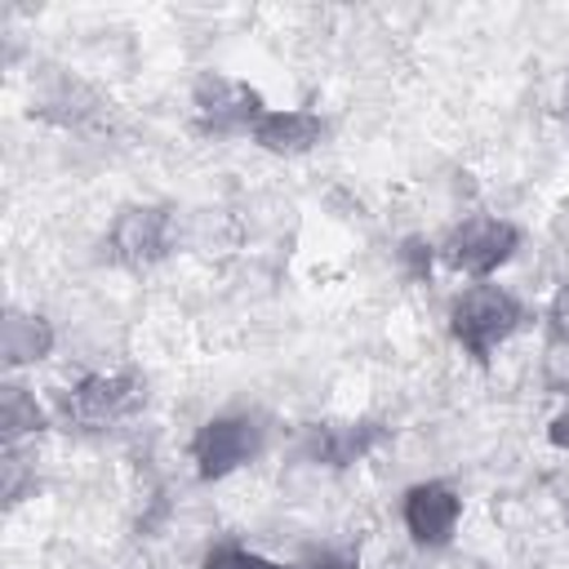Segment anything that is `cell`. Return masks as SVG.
I'll list each match as a JSON object with an SVG mask.
<instances>
[{"instance_id": "cell-13", "label": "cell", "mask_w": 569, "mask_h": 569, "mask_svg": "<svg viewBox=\"0 0 569 569\" xmlns=\"http://www.w3.org/2000/svg\"><path fill=\"white\" fill-rule=\"evenodd\" d=\"M200 569H302V565H284V560H271L262 551H249L240 542H213L200 560Z\"/></svg>"}, {"instance_id": "cell-6", "label": "cell", "mask_w": 569, "mask_h": 569, "mask_svg": "<svg viewBox=\"0 0 569 569\" xmlns=\"http://www.w3.org/2000/svg\"><path fill=\"white\" fill-rule=\"evenodd\" d=\"M173 240H178V213L169 204H124L107 231L111 258L129 271H147L160 258H169Z\"/></svg>"}, {"instance_id": "cell-10", "label": "cell", "mask_w": 569, "mask_h": 569, "mask_svg": "<svg viewBox=\"0 0 569 569\" xmlns=\"http://www.w3.org/2000/svg\"><path fill=\"white\" fill-rule=\"evenodd\" d=\"M325 133H329V124H325V116H316V111H302V107H267L249 138H253L267 156L293 160V156L316 151V147L325 142Z\"/></svg>"}, {"instance_id": "cell-14", "label": "cell", "mask_w": 569, "mask_h": 569, "mask_svg": "<svg viewBox=\"0 0 569 569\" xmlns=\"http://www.w3.org/2000/svg\"><path fill=\"white\" fill-rule=\"evenodd\" d=\"M436 244L427 240V236H405L400 240V249H396V262H400V271L413 280V284H427L431 280V267H436Z\"/></svg>"}, {"instance_id": "cell-8", "label": "cell", "mask_w": 569, "mask_h": 569, "mask_svg": "<svg viewBox=\"0 0 569 569\" xmlns=\"http://www.w3.org/2000/svg\"><path fill=\"white\" fill-rule=\"evenodd\" d=\"M387 440V427L373 422V418H360V422H311L302 431V445L298 453L316 467H329V471H342L360 458H369L378 445Z\"/></svg>"}, {"instance_id": "cell-16", "label": "cell", "mask_w": 569, "mask_h": 569, "mask_svg": "<svg viewBox=\"0 0 569 569\" xmlns=\"http://www.w3.org/2000/svg\"><path fill=\"white\" fill-rule=\"evenodd\" d=\"M302 569H360V551L342 547V542H325L320 551H311V560Z\"/></svg>"}, {"instance_id": "cell-12", "label": "cell", "mask_w": 569, "mask_h": 569, "mask_svg": "<svg viewBox=\"0 0 569 569\" xmlns=\"http://www.w3.org/2000/svg\"><path fill=\"white\" fill-rule=\"evenodd\" d=\"M44 427H49V413L36 400V391L9 378L0 387V436H4V445H18L27 436H40Z\"/></svg>"}, {"instance_id": "cell-9", "label": "cell", "mask_w": 569, "mask_h": 569, "mask_svg": "<svg viewBox=\"0 0 569 569\" xmlns=\"http://www.w3.org/2000/svg\"><path fill=\"white\" fill-rule=\"evenodd\" d=\"M102 111H107L102 93L67 71H44L36 84V98H31V116H40L58 129H84V124L102 120Z\"/></svg>"}, {"instance_id": "cell-1", "label": "cell", "mask_w": 569, "mask_h": 569, "mask_svg": "<svg viewBox=\"0 0 569 569\" xmlns=\"http://www.w3.org/2000/svg\"><path fill=\"white\" fill-rule=\"evenodd\" d=\"M525 325H529V307L493 280H476L449 302V333L476 365H489L493 351L511 342Z\"/></svg>"}, {"instance_id": "cell-17", "label": "cell", "mask_w": 569, "mask_h": 569, "mask_svg": "<svg viewBox=\"0 0 569 569\" xmlns=\"http://www.w3.org/2000/svg\"><path fill=\"white\" fill-rule=\"evenodd\" d=\"M547 440L556 445V449H569V405L551 418V427H547Z\"/></svg>"}, {"instance_id": "cell-2", "label": "cell", "mask_w": 569, "mask_h": 569, "mask_svg": "<svg viewBox=\"0 0 569 569\" xmlns=\"http://www.w3.org/2000/svg\"><path fill=\"white\" fill-rule=\"evenodd\" d=\"M147 405V382L129 369L111 373H84L58 396V413L80 431H107L124 418H133Z\"/></svg>"}, {"instance_id": "cell-11", "label": "cell", "mask_w": 569, "mask_h": 569, "mask_svg": "<svg viewBox=\"0 0 569 569\" xmlns=\"http://www.w3.org/2000/svg\"><path fill=\"white\" fill-rule=\"evenodd\" d=\"M53 342H58V333L40 311H22V307L4 311V320H0V356H4L9 373L27 369V365H40L53 351Z\"/></svg>"}, {"instance_id": "cell-7", "label": "cell", "mask_w": 569, "mask_h": 569, "mask_svg": "<svg viewBox=\"0 0 569 569\" xmlns=\"http://www.w3.org/2000/svg\"><path fill=\"white\" fill-rule=\"evenodd\" d=\"M462 520V493L449 480H418L400 498V525L422 551H440L453 542Z\"/></svg>"}, {"instance_id": "cell-15", "label": "cell", "mask_w": 569, "mask_h": 569, "mask_svg": "<svg viewBox=\"0 0 569 569\" xmlns=\"http://www.w3.org/2000/svg\"><path fill=\"white\" fill-rule=\"evenodd\" d=\"M542 320H547V347H551V351H569V280L551 293Z\"/></svg>"}, {"instance_id": "cell-4", "label": "cell", "mask_w": 569, "mask_h": 569, "mask_svg": "<svg viewBox=\"0 0 569 569\" xmlns=\"http://www.w3.org/2000/svg\"><path fill=\"white\" fill-rule=\"evenodd\" d=\"M262 422L253 413H218L191 436V462L200 480H227L262 453Z\"/></svg>"}, {"instance_id": "cell-18", "label": "cell", "mask_w": 569, "mask_h": 569, "mask_svg": "<svg viewBox=\"0 0 569 569\" xmlns=\"http://www.w3.org/2000/svg\"><path fill=\"white\" fill-rule=\"evenodd\" d=\"M565 116H569V102H565Z\"/></svg>"}, {"instance_id": "cell-3", "label": "cell", "mask_w": 569, "mask_h": 569, "mask_svg": "<svg viewBox=\"0 0 569 569\" xmlns=\"http://www.w3.org/2000/svg\"><path fill=\"white\" fill-rule=\"evenodd\" d=\"M525 231L507 218H489V213H471L462 218L458 227H449V236L436 244L440 262L458 276H471V280H489L498 267H507L520 249Z\"/></svg>"}, {"instance_id": "cell-5", "label": "cell", "mask_w": 569, "mask_h": 569, "mask_svg": "<svg viewBox=\"0 0 569 569\" xmlns=\"http://www.w3.org/2000/svg\"><path fill=\"white\" fill-rule=\"evenodd\" d=\"M191 111H196L200 133L227 138V133H253V124L262 120L267 102H262V93L253 84H244L236 76L200 71L196 84H191Z\"/></svg>"}]
</instances>
